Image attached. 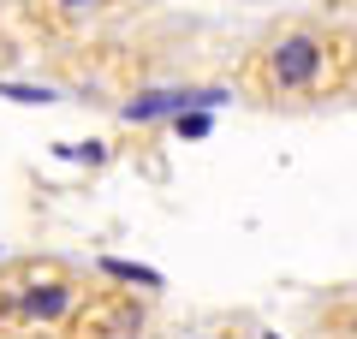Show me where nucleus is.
I'll list each match as a JSON object with an SVG mask.
<instances>
[{"mask_svg": "<svg viewBox=\"0 0 357 339\" xmlns=\"http://www.w3.org/2000/svg\"><path fill=\"white\" fill-rule=\"evenodd\" d=\"M357 36L328 18L274 24L244 60V96L262 107H316L328 96H351Z\"/></svg>", "mask_w": 357, "mask_h": 339, "instance_id": "f257e3e1", "label": "nucleus"}, {"mask_svg": "<svg viewBox=\"0 0 357 339\" xmlns=\"http://www.w3.org/2000/svg\"><path fill=\"white\" fill-rule=\"evenodd\" d=\"M89 280L60 256H13L0 262V339H48L66 327Z\"/></svg>", "mask_w": 357, "mask_h": 339, "instance_id": "f03ea898", "label": "nucleus"}, {"mask_svg": "<svg viewBox=\"0 0 357 339\" xmlns=\"http://www.w3.org/2000/svg\"><path fill=\"white\" fill-rule=\"evenodd\" d=\"M143 322H149V310H143L137 292L96 286V280H89V292L77 298V310L66 315V327L54 339H137Z\"/></svg>", "mask_w": 357, "mask_h": 339, "instance_id": "7ed1b4c3", "label": "nucleus"}, {"mask_svg": "<svg viewBox=\"0 0 357 339\" xmlns=\"http://www.w3.org/2000/svg\"><path fill=\"white\" fill-rule=\"evenodd\" d=\"M24 6H30V18H36L42 30L72 36V30H89L96 18H107L119 0H24Z\"/></svg>", "mask_w": 357, "mask_h": 339, "instance_id": "20e7f679", "label": "nucleus"}, {"mask_svg": "<svg viewBox=\"0 0 357 339\" xmlns=\"http://www.w3.org/2000/svg\"><path fill=\"white\" fill-rule=\"evenodd\" d=\"M102 274H114V280H131V286H143V292L155 286V274H149V268H131V262H102Z\"/></svg>", "mask_w": 357, "mask_h": 339, "instance_id": "39448f33", "label": "nucleus"}, {"mask_svg": "<svg viewBox=\"0 0 357 339\" xmlns=\"http://www.w3.org/2000/svg\"><path fill=\"white\" fill-rule=\"evenodd\" d=\"M191 339H238V327H203V333H191Z\"/></svg>", "mask_w": 357, "mask_h": 339, "instance_id": "423d86ee", "label": "nucleus"}, {"mask_svg": "<svg viewBox=\"0 0 357 339\" xmlns=\"http://www.w3.org/2000/svg\"><path fill=\"white\" fill-rule=\"evenodd\" d=\"M351 96H357V77H351Z\"/></svg>", "mask_w": 357, "mask_h": 339, "instance_id": "0eeeda50", "label": "nucleus"}]
</instances>
